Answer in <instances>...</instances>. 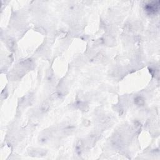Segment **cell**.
<instances>
[{
  "instance_id": "1",
  "label": "cell",
  "mask_w": 160,
  "mask_h": 160,
  "mask_svg": "<svg viewBox=\"0 0 160 160\" xmlns=\"http://www.w3.org/2000/svg\"><path fill=\"white\" fill-rule=\"evenodd\" d=\"M159 7V1H153L146 4L145 7V9L148 14H156L158 12Z\"/></svg>"
},
{
  "instance_id": "2",
  "label": "cell",
  "mask_w": 160,
  "mask_h": 160,
  "mask_svg": "<svg viewBox=\"0 0 160 160\" xmlns=\"http://www.w3.org/2000/svg\"><path fill=\"white\" fill-rule=\"evenodd\" d=\"M135 103L138 106H143L145 103V100L141 96H138L135 99Z\"/></svg>"
}]
</instances>
